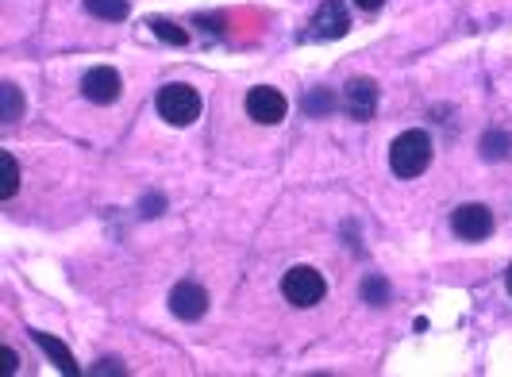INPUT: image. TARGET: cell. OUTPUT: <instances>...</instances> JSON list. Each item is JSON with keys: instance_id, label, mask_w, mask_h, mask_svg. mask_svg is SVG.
<instances>
[{"instance_id": "1", "label": "cell", "mask_w": 512, "mask_h": 377, "mask_svg": "<svg viewBox=\"0 0 512 377\" xmlns=\"http://www.w3.org/2000/svg\"><path fill=\"white\" fill-rule=\"evenodd\" d=\"M428 166H432V139H428V131L412 127V131L393 139V147H389V170L393 174L420 177Z\"/></svg>"}, {"instance_id": "2", "label": "cell", "mask_w": 512, "mask_h": 377, "mask_svg": "<svg viewBox=\"0 0 512 377\" xmlns=\"http://www.w3.org/2000/svg\"><path fill=\"white\" fill-rule=\"evenodd\" d=\"M158 116L174 127H189L201 116V93H197L193 85H181V81L166 85V89L158 93Z\"/></svg>"}, {"instance_id": "3", "label": "cell", "mask_w": 512, "mask_h": 377, "mask_svg": "<svg viewBox=\"0 0 512 377\" xmlns=\"http://www.w3.org/2000/svg\"><path fill=\"white\" fill-rule=\"evenodd\" d=\"M282 293L293 308H312V304L324 301L328 285H324V277L316 274L312 266H293V270L282 277Z\"/></svg>"}, {"instance_id": "4", "label": "cell", "mask_w": 512, "mask_h": 377, "mask_svg": "<svg viewBox=\"0 0 512 377\" xmlns=\"http://www.w3.org/2000/svg\"><path fill=\"white\" fill-rule=\"evenodd\" d=\"M339 104H343V112H347L351 120H359V124L370 120L374 108H378V81H370V77H351Z\"/></svg>"}, {"instance_id": "5", "label": "cell", "mask_w": 512, "mask_h": 377, "mask_svg": "<svg viewBox=\"0 0 512 377\" xmlns=\"http://www.w3.org/2000/svg\"><path fill=\"white\" fill-rule=\"evenodd\" d=\"M247 112H251L255 124H266V127L282 124L285 112H289V101H285L274 85H258V89L247 93Z\"/></svg>"}, {"instance_id": "6", "label": "cell", "mask_w": 512, "mask_h": 377, "mask_svg": "<svg viewBox=\"0 0 512 377\" xmlns=\"http://www.w3.org/2000/svg\"><path fill=\"white\" fill-rule=\"evenodd\" d=\"M451 231L459 239L478 243V239H486L489 231H493V212H489L486 204H462V208H455V216H451Z\"/></svg>"}, {"instance_id": "7", "label": "cell", "mask_w": 512, "mask_h": 377, "mask_svg": "<svg viewBox=\"0 0 512 377\" xmlns=\"http://www.w3.org/2000/svg\"><path fill=\"white\" fill-rule=\"evenodd\" d=\"M351 31V16L343 0H324L312 16V39H343Z\"/></svg>"}, {"instance_id": "8", "label": "cell", "mask_w": 512, "mask_h": 377, "mask_svg": "<svg viewBox=\"0 0 512 377\" xmlns=\"http://www.w3.org/2000/svg\"><path fill=\"white\" fill-rule=\"evenodd\" d=\"M170 312L178 320H185V324H193V320H201L208 312V293L197 281H178L174 293H170Z\"/></svg>"}, {"instance_id": "9", "label": "cell", "mask_w": 512, "mask_h": 377, "mask_svg": "<svg viewBox=\"0 0 512 377\" xmlns=\"http://www.w3.org/2000/svg\"><path fill=\"white\" fill-rule=\"evenodd\" d=\"M81 93H85V101L93 104H112L120 97V74L112 66H93L89 74L81 77Z\"/></svg>"}, {"instance_id": "10", "label": "cell", "mask_w": 512, "mask_h": 377, "mask_svg": "<svg viewBox=\"0 0 512 377\" xmlns=\"http://www.w3.org/2000/svg\"><path fill=\"white\" fill-rule=\"evenodd\" d=\"M35 343L47 351V358L54 362V370H58V374H66V377L81 374V366H77V358L70 354V347H66V343H58V339H54V335H47V331H35Z\"/></svg>"}, {"instance_id": "11", "label": "cell", "mask_w": 512, "mask_h": 377, "mask_svg": "<svg viewBox=\"0 0 512 377\" xmlns=\"http://www.w3.org/2000/svg\"><path fill=\"white\" fill-rule=\"evenodd\" d=\"M147 27H151L162 43H170V47H185V43H189V31H185V27H178L174 20H166V16H151V20H147Z\"/></svg>"}, {"instance_id": "12", "label": "cell", "mask_w": 512, "mask_h": 377, "mask_svg": "<svg viewBox=\"0 0 512 377\" xmlns=\"http://www.w3.org/2000/svg\"><path fill=\"white\" fill-rule=\"evenodd\" d=\"M85 8L101 20H128L131 4L128 0H85Z\"/></svg>"}, {"instance_id": "13", "label": "cell", "mask_w": 512, "mask_h": 377, "mask_svg": "<svg viewBox=\"0 0 512 377\" xmlns=\"http://www.w3.org/2000/svg\"><path fill=\"white\" fill-rule=\"evenodd\" d=\"M0 101H4V108H0V120H4V124L20 120V112H24V97H20V89H16V85H0Z\"/></svg>"}, {"instance_id": "14", "label": "cell", "mask_w": 512, "mask_h": 377, "mask_svg": "<svg viewBox=\"0 0 512 377\" xmlns=\"http://www.w3.org/2000/svg\"><path fill=\"white\" fill-rule=\"evenodd\" d=\"M509 151H512V139L505 131H489L486 139H482V154L486 158H509Z\"/></svg>"}, {"instance_id": "15", "label": "cell", "mask_w": 512, "mask_h": 377, "mask_svg": "<svg viewBox=\"0 0 512 377\" xmlns=\"http://www.w3.org/2000/svg\"><path fill=\"white\" fill-rule=\"evenodd\" d=\"M16 189H20V166H16V158H12V154H4V185H0V197H4V201H12V197H16Z\"/></svg>"}, {"instance_id": "16", "label": "cell", "mask_w": 512, "mask_h": 377, "mask_svg": "<svg viewBox=\"0 0 512 377\" xmlns=\"http://www.w3.org/2000/svg\"><path fill=\"white\" fill-rule=\"evenodd\" d=\"M335 108V97L328 89H316V93H308L305 97V112L308 116H324V112H332Z\"/></svg>"}, {"instance_id": "17", "label": "cell", "mask_w": 512, "mask_h": 377, "mask_svg": "<svg viewBox=\"0 0 512 377\" xmlns=\"http://www.w3.org/2000/svg\"><path fill=\"white\" fill-rule=\"evenodd\" d=\"M362 297L382 308V304L389 301V285H385L382 277H366V281H362Z\"/></svg>"}, {"instance_id": "18", "label": "cell", "mask_w": 512, "mask_h": 377, "mask_svg": "<svg viewBox=\"0 0 512 377\" xmlns=\"http://www.w3.org/2000/svg\"><path fill=\"white\" fill-rule=\"evenodd\" d=\"M162 208H166V197H158V193L143 197V216H162Z\"/></svg>"}, {"instance_id": "19", "label": "cell", "mask_w": 512, "mask_h": 377, "mask_svg": "<svg viewBox=\"0 0 512 377\" xmlns=\"http://www.w3.org/2000/svg\"><path fill=\"white\" fill-rule=\"evenodd\" d=\"M93 374H124V366H120L116 358H104V362H97V366H93Z\"/></svg>"}, {"instance_id": "20", "label": "cell", "mask_w": 512, "mask_h": 377, "mask_svg": "<svg viewBox=\"0 0 512 377\" xmlns=\"http://www.w3.org/2000/svg\"><path fill=\"white\" fill-rule=\"evenodd\" d=\"M4 362H8V366H4V370H8V374H16V370H20V358H16V351H12V347H8V351H4Z\"/></svg>"}, {"instance_id": "21", "label": "cell", "mask_w": 512, "mask_h": 377, "mask_svg": "<svg viewBox=\"0 0 512 377\" xmlns=\"http://www.w3.org/2000/svg\"><path fill=\"white\" fill-rule=\"evenodd\" d=\"M355 4H359L362 12H378V8H382L385 0H355Z\"/></svg>"}, {"instance_id": "22", "label": "cell", "mask_w": 512, "mask_h": 377, "mask_svg": "<svg viewBox=\"0 0 512 377\" xmlns=\"http://www.w3.org/2000/svg\"><path fill=\"white\" fill-rule=\"evenodd\" d=\"M505 285H509V297H512V270H509V277H505Z\"/></svg>"}]
</instances>
